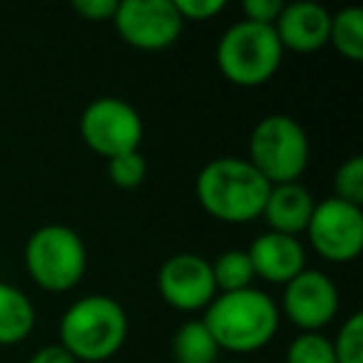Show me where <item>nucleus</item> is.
<instances>
[{"label": "nucleus", "mask_w": 363, "mask_h": 363, "mask_svg": "<svg viewBox=\"0 0 363 363\" xmlns=\"http://www.w3.org/2000/svg\"><path fill=\"white\" fill-rule=\"evenodd\" d=\"M308 239L328 262H351L363 249V212L343 199H323L308 219Z\"/></svg>", "instance_id": "1a4fd4ad"}, {"label": "nucleus", "mask_w": 363, "mask_h": 363, "mask_svg": "<svg viewBox=\"0 0 363 363\" xmlns=\"http://www.w3.org/2000/svg\"><path fill=\"white\" fill-rule=\"evenodd\" d=\"M229 363H239V361H229Z\"/></svg>", "instance_id": "bb28decb"}, {"label": "nucleus", "mask_w": 363, "mask_h": 363, "mask_svg": "<svg viewBox=\"0 0 363 363\" xmlns=\"http://www.w3.org/2000/svg\"><path fill=\"white\" fill-rule=\"evenodd\" d=\"M194 189L204 212L222 222L242 224L262 217L272 184L249 160L219 157L202 167Z\"/></svg>", "instance_id": "f257e3e1"}, {"label": "nucleus", "mask_w": 363, "mask_h": 363, "mask_svg": "<svg viewBox=\"0 0 363 363\" xmlns=\"http://www.w3.org/2000/svg\"><path fill=\"white\" fill-rule=\"evenodd\" d=\"M72 8L87 21H112L117 11V0H75Z\"/></svg>", "instance_id": "393cba45"}, {"label": "nucleus", "mask_w": 363, "mask_h": 363, "mask_svg": "<svg viewBox=\"0 0 363 363\" xmlns=\"http://www.w3.org/2000/svg\"><path fill=\"white\" fill-rule=\"evenodd\" d=\"M127 338V313L112 296L92 294L75 301L60 318V346L77 363L112 358Z\"/></svg>", "instance_id": "7ed1b4c3"}, {"label": "nucleus", "mask_w": 363, "mask_h": 363, "mask_svg": "<svg viewBox=\"0 0 363 363\" xmlns=\"http://www.w3.org/2000/svg\"><path fill=\"white\" fill-rule=\"evenodd\" d=\"M328 28H331V13L311 0H298L281 8L274 33H277L281 48L296 52H313L328 43Z\"/></svg>", "instance_id": "f8f14e48"}, {"label": "nucleus", "mask_w": 363, "mask_h": 363, "mask_svg": "<svg viewBox=\"0 0 363 363\" xmlns=\"http://www.w3.org/2000/svg\"><path fill=\"white\" fill-rule=\"evenodd\" d=\"M219 351L222 348L217 346L204 321L182 323L172 341V353L177 363H217Z\"/></svg>", "instance_id": "dca6fc26"}, {"label": "nucleus", "mask_w": 363, "mask_h": 363, "mask_svg": "<svg viewBox=\"0 0 363 363\" xmlns=\"http://www.w3.org/2000/svg\"><path fill=\"white\" fill-rule=\"evenodd\" d=\"M202 321L219 348L249 353L274 338L279 328V308L269 294L249 286L214 296Z\"/></svg>", "instance_id": "f03ea898"}, {"label": "nucleus", "mask_w": 363, "mask_h": 363, "mask_svg": "<svg viewBox=\"0 0 363 363\" xmlns=\"http://www.w3.org/2000/svg\"><path fill=\"white\" fill-rule=\"evenodd\" d=\"M157 286L169 306L182 311L207 308L217 296V284L212 277V264L199 254H174L162 264L157 274Z\"/></svg>", "instance_id": "9d476101"}, {"label": "nucleus", "mask_w": 363, "mask_h": 363, "mask_svg": "<svg viewBox=\"0 0 363 363\" xmlns=\"http://www.w3.org/2000/svg\"><path fill=\"white\" fill-rule=\"evenodd\" d=\"M286 363H336L333 343L318 331H303L289 346Z\"/></svg>", "instance_id": "6ab92c4d"}, {"label": "nucleus", "mask_w": 363, "mask_h": 363, "mask_svg": "<svg viewBox=\"0 0 363 363\" xmlns=\"http://www.w3.org/2000/svg\"><path fill=\"white\" fill-rule=\"evenodd\" d=\"M284 3L281 0H244L242 11L249 23H259V26H274L281 13Z\"/></svg>", "instance_id": "b1692460"}, {"label": "nucleus", "mask_w": 363, "mask_h": 363, "mask_svg": "<svg viewBox=\"0 0 363 363\" xmlns=\"http://www.w3.org/2000/svg\"><path fill=\"white\" fill-rule=\"evenodd\" d=\"M30 363H77L65 348L57 343V346H45L30 358Z\"/></svg>", "instance_id": "a878e982"}, {"label": "nucleus", "mask_w": 363, "mask_h": 363, "mask_svg": "<svg viewBox=\"0 0 363 363\" xmlns=\"http://www.w3.org/2000/svg\"><path fill=\"white\" fill-rule=\"evenodd\" d=\"M26 267L45 291H70L87 269V249L80 234L65 224H45L26 244Z\"/></svg>", "instance_id": "423d86ee"}, {"label": "nucleus", "mask_w": 363, "mask_h": 363, "mask_svg": "<svg viewBox=\"0 0 363 363\" xmlns=\"http://www.w3.org/2000/svg\"><path fill=\"white\" fill-rule=\"evenodd\" d=\"M313 207L316 202H313L311 192L298 182H289V184H272L262 214L272 232L296 237L298 232H306Z\"/></svg>", "instance_id": "4468645a"}, {"label": "nucleus", "mask_w": 363, "mask_h": 363, "mask_svg": "<svg viewBox=\"0 0 363 363\" xmlns=\"http://www.w3.org/2000/svg\"><path fill=\"white\" fill-rule=\"evenodd\" d=\"M107 174H110V179L120 189H135L145 182L147 162L140 155V150L125 152V155H117L107 160Z\"/></svg>", "instance_id": "aec40b11"}, {"label": "nucleus", "mask_w": 363, "mask_h": 363, "mask_svg": "<svg viewBox=\"0 0 363 363\" xmlns=\"http://www.w3.org/2000/svg\"><path fill=\"white\" fill-rule=\"evenodd\" d=\"M35 326V308L21 289L0 281V346L21 343Z\"/></svg>", "instance_id": "2eb2a0df"}, {"label": "nucleus", "mask_w": 363, "mask_h": 363, "mask_svg": "<svg viewBox=\"0 0 363 363\" xmlns=\"http://www.w3.org/2000/svg\"><path fill=\"white\" fill-rule=\"evenodd\" d=\"M284 311L303 331H318L338 311L336 284L316 269H303L301 274L284 284Z\"/></svg>", "instance_id": "9b49d317"}, {"label": "nucleus", "mask_w": 363, "mask_h": 363, "mask_svg": "<svg viewBox=\"0 0 363 363\" xmlns=\"http://www.w3.org/2000/svg\"><path fill=\"white\" fill-rule=\"evenodd\" d=\"M182 21H209L224 11V0H174Z\"/></svg>", "instance_id": "5701e85b"}, {"label": "nucleus", "mask_w": 363, "mask_h": 363, "mask_svg": "<svg viewBox=\"0 0 363 363\" xmlns=\"http://www.w3.org/2000/svg\"><path fill=\"white\" fill-rule=\"evenodd\" d=\"M112 23L122 40L137 50H164L184 28L174 0H125L117 3Z\"/></svg>", "instance_id": "6e6552de"}, {"label": "nucleus", "mask_w": 363, "mask_h": 363, "mask_svg": "<svg viewBox=\"0 0 363 363\" xmlns=\"http://www.w3.org/2000/svg\"><path fill=\"white\" fill-rule=\"evenodd\" d=\"M328 43L353 62L363 60V11L361 8H343L331 16Z\"/></svg>", "instance_id": "f3484780"}, {"label": "nucleus", "mask_w": 363, "mask_h": 363, "mask_svg": "<svg viewBox=\"0 0 363 363\" xmlns=\"http://www.w3.org/2000/svg\"><path fill=\"white\" fill-rule=\"evenodd\" d=\"M80 135L92 152L110 160L140 150L145 127L140 112L130 102L120 97H97L82 112Z\"/></svg>", "instance_id": "0eeeda50"}, {"label": "nucleus", "mask_w": 363, "mask_h": 363, "mask_svg": "<svg viewBox=\"0 0 363 363\" xmlns=\"http://www.w3.org/2000/svg\"><path fill=\"white\" fill-rule=\"evenodd\" d=\"M212 277L217 284V291L229 294L249 289L257 274H254L252 259L244 249H229L212 262Z\"/></svg>", "instance_id": "a211bd4d"}, {"label": "nucleus", "mask_w": 363, "mask_h": 363, "mask_svg": "<svg viewBox=\"0 0 363 363\" xmlns=\"http://www.w3.org/2000/svg\"><path fill=\"white\" fill-rule=\"evenodd\" d=\"M254 274L272 284H289L306 269V252L296 237L279 232L259 234L247 249Z\"/></svg>", "instance_id": "ddd939ff"}, {"label": "nucleus", "mask_w": 363, "mask_h": 363, "mask_svg": "<svg viewBox=\"0 0 363 363\" xmlns=\"http://www.w3.org/2000/svg\"><path fill=\"white\" fill-rule=\"evenodd\" d=\"M333 343L336 363H363V316L351 313Z\"/></svg>", "instance_id": "412c9836"}, {"label": "nucleus", "mask_w": 363, "mask_h": 363, "mask_svg": "<svg viewBox=\"0 0 363 363\" xmlns=\"http://www.w3.org/2000/svg\"><path fill=\"white\" fill-rule=\"evenodd\" d=\"M281 52L274 26L239 21L219 38L217 65L234 85L257 87L274 77L281 65Z\"/></svg>", "instance_id": "20e7f679"}, {"label": "nucleus", "mask_w": 363, "mask_h": 363, "mask_svg": "<svg viewBox=\"0 0 363 363\" xmlns=\"http://www.w3.org/2000/svg\"><path fill=\"white\" fill-rule=\"evenodd\" d=\"M308 135L294 117L269 115L257 122L249 140V162L269 184L296 182L308 167Z\"/></svg>", "instance_id": "39448f33"}, {"label": "nucleus", "mask_w": 363, "mask_h": 363, "mask_svg": "<svg viewBox=\"0 0 363 363\" xmlns=\"http://www.w3.org/2000/svg\"><path fill=\"white\" fill-rule=\"evenodd\" d=\"M333 187H336V199H343L348 204H363V160L361 157H351L336 169V179H333Z\"/></svg>", "instance_id": "4be33fe9"}]
</instances>
